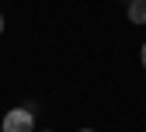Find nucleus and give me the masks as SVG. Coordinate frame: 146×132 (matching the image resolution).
Masks as SVG:
<instances>
[{
  "label": "nucleus",
  "instance_id": "obj_5",
  "mask_svg": "<svg viewBox=\"0 0 146 132\" xmlns=\"http://www.w3.org/2000/svg\"><path fill=\"white\" fill-rule=\"evenodd\" d=\"M80 132H94V129H80Z\"/></svg>",
  "mask_w": 146,
  "mask_h": 132
},
{
  "label": "nucleus",
  "instance_id": "obj_2",
  "mask_svg": "<svg viewBox=\"0 0 146 132\" xmlns=\"http://www.w3.org/2000/svg\"><path fill=\"white\" fill-rule=\"evenodd\" d=\"M125 11H129L132 25H146V0H132V4H125Z\"/></svg>",
  "mask_w": 146,
  "mask_h": 132
},
{
  "label": "nucleus",
  "instance_id": "obj_1",
  "mask_svg": "<svg viewBox=\"0 0 146 132\" xmlns=\"http://www.w3.org/2000/svg\"><path fill=\"white\" fill-rule=\"evenodd\" d=\"M0 132H38L35 129V108H11L0 118Z\"/></svg>",
  "mask_w": 146,
  "mask_h": 132
},
{
  "label": "nucleus",
  "instance_id": "obj_3",
  "mask_svg": "<svg viewBox=\"0 0 146 132\" xmlns=\"http://www.w3.org/2000/svg\"><path fill=\"white\" fill-rule=\"evenodd\" d=\"M139 59H143V70H146V42H143V49H139Z\"/></svg>",
  "mask_w": 146,
  "mask_h": 132
},
{
  "label": "nucleus",
  "instance_id": "obj_7",
  "mask_svg": "<svg viewBox=\"0 0 146 132\" xmlns=\"http://www.w3.org/2000/svg\"><path fill=\"white\" fill-rule=\"evenodd\" d=\"M125 4H132V0H125Z\"/></svg>",
  "mask_w": 146,
  "mask_h": 132
},
{
  "label": "nucleus",
  "instance_id": "obj_4",
  "mask_svg": "<svg viewBox=\"0 0 146 132\" xmlns=\"http://www.w3.org/2000/svg\"><path fill=\"white\" fill-rule=\"evenodd\" d=\"M4 28H7V21H4V11H0V35H4Z\"/></svg>",
  "mask_w": 146,
  "mask_h": 132
},
{
  "label": "nucleus",
  "instance_id": "obj_6",
  "mask_svg": "<svg viewBox=\"0 0 146 132\" xmlns=\"http://www.w3.org/2000/svg\"><path fill=\"white\" fill-rule=\"evenodd\" d=\"M38 132H52V129H38Z\"/></svg>",
  "mask_w": 146,
  "mask_h": 132
}]
</instances>
